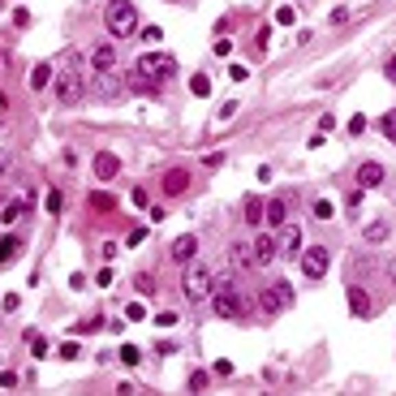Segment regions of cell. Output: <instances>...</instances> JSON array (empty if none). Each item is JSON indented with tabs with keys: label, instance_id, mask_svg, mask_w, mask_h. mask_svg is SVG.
Instances as JSON below:
<instances>
[{
	"label": "cell",
	"instance_id": "obj_29",
	"mask_svg": "<svg viewBox=\"0 0 396 396\" xmlns=\"http://www.w3.org/2000/svg\"><path fill=\"white\" fill-rule=\"evenodd\" d=\"M293 18H297L293 5H280V9H276V22H280V26H293Z\"/></svg>",
	"mask_w": 396,
	"mask_h": 396
},
{
	"label": "cell",
	"instance_id": "obj_8",
	"mask_svg": "<svg viewBox=\"0 0 396 396\" xmlns=\"http://www.w3.org/2000/svg\"><path fill=\"white\" fill-rule=\"evenodd\" d=\"M117 65H121V47L117 43H95L91 47V69L95 73H117Z\"/></svg>",
	"mask_w": 396,
	"mask_h": 396
},
{
	"label": "cell",
	"instance_id": "obj_11",
	"mask_svg": "<svg viewBox=\"0 0 396 396\" xmlns=\"http://www.w3.org/2000/svg\"><path fill=\"white\" fill-rule=\"evenodd\" d=\"M250 246H255V267H272V263H276V250H280V242H276L272 233H263L259 242H250Z\"/></svg>",
	"mask_w": 396,
	"mask_h": 396
},
{
	"label": "cell",
	"instance_id": "obj_13",
	"mask_svg": "<svg viewBox=\"0 0 396 396\" xmlns=\"http://www.w3.org/2000/svg\"><path fill=\"white\" fill-rule=\"evenodd\" d=\"M384 177H388V172H384V164H375V160H366V164L358 168V185H362V189L384 185Z\"/></svg>",
	"mask_w": 396,
	"mask_h": 396
},
{
	"label": "cell",
	"instance_id": "obj_40",
	"mask_svg": "<svg viewBox=\"0 0 396 396\" xmlns=\"http://www.w3.org/2000/svg\"><path fill=\"white\" fill-rule=\"evenodd\" d=\"M130 198H134V207H147V202H151V194H147V189H134Z\"/></svg>",
	"mask_w": 396,
	"mask_h": 396
},
{
	"label": "cell",
	"instance_id": "obj_14",
	"mask_svg": "<svg viewBox=\"0 0 396 396\" xmlns=\"http://www.w3.org/2000/svg\"><path fill=\"white\" fill-rule=\"evenodd\" d=\"M280 250H284V255H297V259H302V229H297V224H284L280 229Z\"/></svg>",
	"mask_w": 396,
	"mask_h": 396
},
{
	"label": "cell",
	"instance_id": "obj_3",
	"mask_svg": "<svg viewBox=\"0 0 396 396\" xmlns=\"http://www.w3.org/2000/svg\"><path fill=\"white\" fill-rule=\"evenodd\" d=\"M104 26H108V35L113 39H130L134 30H138V9H134V0H113L104 13Z\"/></svg>",
	"mask_w": 396,
	"mask_h": 396
},
{
	"label": "cell",
	"instance_id": "obj_32",
	"mask_svg": "<svg viewBox=\"0 0 396 396\" xmlns=\"http://www.w3.org/2000/svg\"><path fill=\"white\" fill-rule=\"evenodd\" d=\"M189 388H194V392L207 388V371H194V375H189Z\"/></svg>",
	"mask_w": 396,
	"mask_h": 396
},
{
	"label": "cell",
	"instance_id": "obj_37",
	"mask_svg": "<svg viewBox=\"0 0 396 396\" xmlns=\"http://www.w3.org/2000/svg\"><path fill=\"white\" fill-rule=\"evenodd\" d=\"M345 22H349V9H345V5L331 9V26H345Z\"/></svg>",
	"mask_w": 396,
	"mask_h": 396
},
{
	"label": "cell",
	"instance_id": "obj_4",
	"mask_svg": "<svg viewBox=\"0 0 396 396\" xmlns=\"http://www.w3.org/2000/svg\"><path fill=\"white\" fill-rule=\"evenodd\" d=\"M138 73H142V78H151V82H168V78L177 73V60L155 47V52H142V56H138Z\"/></svg>",
	"mask_w": 396,
	"mask_h": 396
},
{
	"label": "cell",
	"instance_id": "obj_41",
	"mask_svg": "<svg viewBox=\"0 0 396 396\" xmlns=\"http://www.w3.org/2000/svg\"><path fill=\"white\" fill-rule=\"evenodd\" d=\"M155 323H160V327H172V323H177V314L164 310V314H155Z\"/></svg>",
	"mask_w": 396,
	"mask_h": 396
},
{
	"label": "cell",
	"instance_id": "obj_39",
	"mask_svg": "<svg viewBox=\"0 0 396 396\" xmlns=\"http://www.w3.org/2000/svg\"><path fill=\"white\" fill-rule=\"evenodd\" d=\"M384 78H388V82H396V56L384 60Z\"/></svg>",
	"mask_w": 396,
	"mask_h": 396
},
{
	"label": "cell",
	"instance_id": "obj_21",
	"mask_svg": "<svg viewBox=\"0 0 396 396\" xmlns=\"http://www.w3.org/2000/svg\"><path fill=\"white\" fill-rule=\"evenodd\" d=\"M259 220H263V198L250 194V198H246V224H259Z\"/></svg>",
	"mask_w": 396,
	"mask_h": 396
},
{
	"label": "cell",
	"instance_id": "obj_22",
	"mask_svg": "<svg viewBox=\"0 0 396 396\" xmlns=\"http://www.w3.org/2000/svg\"><path fill=\"white\" fill-rule=\"evenodd\" d=\"M189 91H194L198 100H207V95H211V78H207V73H198L194 82H189Z\"/></svg>",
	"mask_w": 396,
	"mask_h": 396
},
{
	"label": "cell",
	"instance_id": "obj_10",
	"mask_svg": "<svg viewBox=\"0 0 396 396\" xmlns=\"http://www.w3.org/2000/svg\"><path fill=\"white\" fill-rule=\"evenodd\" d=\"M194 255H198V237L194 233H181L177 242L168 246V259L172 263H194Z\"/></svg>",
	"mask_w": 396,
	"mask_h": 396
},
{
	"label": "cell",
	"instance_id": "obj_23",
	"mask_svg": "<svg viewBox=\"0 0 396 396\" xmlns=\"http://www.w3.org/2000/svg\"><path fill=\"white\" fill-rule=\"evenodd\" d=\"M138 35H142V43H151V47H155V43L164 39V30H160V26H138Z\"/></svg>",
	"mask_w": 396,
	"mask_h": 396
},
{
	"label": "cell",
	"instance_id": "obj_42",
	"mask_svg": "<svg viewBox=\"0 0 396 396\" xmlns=\"http://www.w3.org/2000/svg\"><path fill=\"white\" fill-rule=\"evenodd\" d=\"M47 211H52V216L60 211V189H52V194H47Z\"/></svg>",
	"mask_w": 396,
	"mask_h": 396
},
{
	"label": "cell",
	"instance_id": "obj_30",
	"mask_svg": "<svg viewBox=\"0 0 396 396\" xmlns=\"http://www.w3.org/2000/svg\"><path fill=\"white\" fill-rule=\"evenodd\" d=\"M125 319H130V323H138V319H147V310H142V302H130V306H125Z\"/></svg>",
	"mask_w": 396,
	"mask_h": 396
},
{
	"label": "cell",
	"instance_id": "obj_47",
	"mask_svg": "<svg viewBox=\"0 0 396 396\" xmlns=\"http://www.w3.org/2000/svg\"><path fill=\"white\" fill-rule=\"evenodd\" d=\"M9 164H13V155H9V151H0V177L9 172Z\"/></svg>",
	"mask_w": 396,
	"mask_h": 396
},
{
	"label": "cell",
	"instance_id": "obj_26",
	"mask_svg": "<svg viewBox=\"0 0 396 396\" xmlns=\"http://www.w3.org/2000/svg\"><path fill=\"white\" fill-rule=\"evenodd\" d=\"M13 255H18V242L5 237V242H0V263H13Z\"/></svg>",
	"mask_w": 396,
	"mask_h": 396
},
{
	"label": "cell",
	"instance_id": "obj_12",
	"mask_svg": "<svg viewBox=\"0 0 396 396\" xmlns=\"http://www.w3.org/2000/svg\"><path fill=\"white\" fill-rule=\"evenodd\" d=\"M185 185H189V172H185V168H168V172H164V181H160V189H164L168 198L185 194Z\"/></svg>",
	"mask_w": 396,
	"mask_h": 396
},
{
	"label": "cell",
	"instance_id": "obj_35",
	"mask_svg": "<svg viewBox=\"0 0 396 396\" xmlns=\"http://www.w3.org/2000/svg\"><path fill=\"white\" fill-rule=\"evenodd\" d=\"M216 117H220V121H233V117H237V104H233V100H229V104H220V113H216Z\"/></svg>",
	"mask_w": 396,
	"mask_h": 396
},
{
	"label": "cell",
	"instance_id": "obj_24",
	"mask_svg": "<svg viewBox=\"0 0 396 396\" xmlns=\"http://www.w3.org/2000/svg\"><path fill=\"white\" fill-rule=\"evenodd\" d=\"M314 216H319V220H331V216H336V207H331V198H314Z\"/></svg>",
	"mask_w": 396,
	"mask_h": 396
},
{
	"label": "cell",
	"instance_id": "obj_6",
	"mask_svg": "<svg viewBox=\"0 0 396 396\" xmlns=\"http://www.w3.org/2000/svg\"><path fill=\"white\" fill-rule=\"evenodd\" d=\"M289 306H293V284L289 280H276V284H267V289H259V310L263 314H280Z\"/></svg>",
	"mask_w": 396,
	"mask_h": 396
},
{
	"label": "cell",
	"instance_id": "obj_9",
	"mask_svg": "<svg viewBox=\"0 0 396 396\" xmlns=\"http://www.w3.org/2000/svg\"><path fill=\"white\" fill-rule=\"evenodd\" d=\"M263 224L267 229H284V224H289V198H267L263 202Z\"/></svg>",
	"mask_w": 396,
	"mask_h": 396
},
{
	"label": "cell",
	"instance_id": "obj_17",
	"mask_svg": "<svg viewBox=\"0 0 396 396\" xmlns=\"http://www.w3.org/2000/svg\"><path fill=\"white\" fill-rule=\"evenodd\" d=\"M345 293H349V314H353V319H366V314H371V297H366V289L349 284Z\"/></svg>",
	"mask_w": 396,
	"mask_h": 396
},
{
	"label": "cell",
	"instance_id": "obj_15",
	"mask_svg": "<svg viewBox=\"0 0 396 396\" xmlns=\"http://www.w3.org/2000/svg\"><path fill=\"white\" fill-rule=\"evenodd\" d=\"M0 220H5V224H22V220H30V189H26L18 202H9V207L0 211Z\"/></svg>",
	"mask_w": 396,
	"mask_h": 396
},
{
	"label": "cell",
	"instance_id": "obj_19",
	"mask_svg": "<svg viewBox=\"0 0 396 396\" xmlns=\"http://www.w3.org/2000/svg\"><path fill=\"white\" fill-rule=\"evenodd\" d=\"M52 65H47V60H39V65L35 69H30V86H35V91H47V82H52Z\"/></svg>",
	"mask_w": 396,
	"mask_h": 396
},
{
	"label": "cell",
	"instance_id": "obj_36",
	"mask_svg": "<svg viewBox=\"0 0 396 396\" xmlns=\"http://www.w3.org/2000/svg\"><path fill=\"white\" fill-rule=\"evenodd\" d=\"M0 388H18V371H0Z\"/></svg>",
	"mask_w": 396,
	"mask_h": 396
},
{
	"label": "cell",
	"instance_id": "obj_18",
	"mask_svg": "<svg viewBox=\"0 0 396 396\" xmlns=\"http://www.w3.org/2000/svg\"><path fill=\"white\" fill-rule=\"evenodd\" d=\"M229 263L233 267H255V246H250V242H233L229 246Z\"/></svg>",
	"mask_w": 396,
	"mask_h": 396
},
{
	"label": "cell",
	"instance_id": "obj_38",
	"mask_svg": "<svg viewBox=\"0 0 396 396\" xmlns=\"http://www.w3.org/2000/svg\"><path fill=\"white\" fill-rule=\"evenodd\" d=\"M91 207H100V211H108V207H113V198H108V194H91Z\"/></svg>",
	"mask_w": 396,
	"mask_h": 396
},
{
	"label": "cell",
	"instance_id": "obj_45",
	"mask_svg": "<svg viewBox=\"0 0 396 396\" xmlns=\"http://www.w3.org/2000/svg\"><path fill=\"white\" fill-rule=\"evenodd\" d=\"M336 130V117H319V134H331Z\"/></svg>",
	"mask_w": 396,
	"mask_h": 396
},
{
	"label": "cell",
	"instance_id": "obj_5",
	"mask_svg": "<svg viewBox=\"0 0 396 396\" xmlns=\"http://www.w3.org/2000/svg\"><path fill=\"white\" fill-rule=\"evenodd\" d=\"M52 91H56V104L73 108V104L86 95V82H82V73H78V69H60V73L52 78Z\"/></svg>",
	"mask_w": 396,
	"mask_h": 396
},
{
	"label": "cell",
	"instance_id": "obj_2",
	"mask_svg": "<svg viewBox=\"0 0 396 396\" xmlns=\"http://www.w3.org/2000/svg\"><path fill=\"white\" fill-rule=\"evenodd\" d=\"M216 289V276H211V267H202V263H185V276H181V297L189 306L194 302H207Z\"/></svg>",
	"mask_w": 396,
	"mask_h": 396
},
{
	"label": "cell",
	"instance_id": "obj_25",
	"mask_svg": "<svg viewBox=\"0 0 396 396\" xmlns=\"http://www.w3.org/2000/svg\"><path fill=\"white\" fill-rule=\"evenodd\" d=\"M267 39H272V30L259 26V30H255V56H263V52H267Z\"/></svg>",
	"mask_w": 396,
	"mask_h": 396
},
{
	"label": "cell",
	"instance_id": "obj_27",
	"mask_svg": "<svg viewBox=\"0 0 396 396\" xmlns=\"http://www.w3.org/2000/svg\"><path fill=\"white\" fill-rule=\"evenodd\" d=\"M379 130H384V138H388V142H396V113H388L384 121H379Z\"/></svg>",
	"mask_w": 396,
	"mask_h": 396
},
{
	"label": "cell",
	"instance_id": "obj_43",
	"mask_svg": "<svg viewBox=\"0 0 396 396\" xmlns=\"http://www.w3.org/2000/svg\"><path fill=\"white\" fill-rule=\"evenodd\" d=\"M13 26H30V13L26 9H13Z\"/></svg>",
	"mask_w": 396,
	"mask_h": 396
},
{
	"label": "cell",
	"instance_id": "obj_44",
	"mask_svg": "<svg viewBox=\"0 0 396 396\" xmlns=\"http://www.w3.org/2000/svg\"><path fill=\"white\" fill-rule=\"evenodd\" d=\"M349 134H366V117H353L349 121Z\"/></svg>",
	"mask_w": 396,
	"mask_h": 396
},
{
	"label": "cell",
	"instance_id": "obj_33",
	"mask_svg": "<svg viewBox=\"0 0 396 396\" xmlns=\"http://www.w3.org/2000/svg\"><path fill=\"white\" fill-rule=\"evenodd\" d=\"M211 52H216V56H220V60H224V56H229V52H233V43H229V35H224V39H216V47H211Z\"/></svg>",
	"mask_w": 396,
	"mask_h": 396
},
{
	"label": "cell",
	"instance_id": "obj_46",
	"mask_svg": "<svg viewBox=\"0 0 396 396\" xmlns=\"http://www.w3.org/2000/svg\"><path fill=\"white\" fill-rule=\"evenodd\" d=\"M60 358H65V362H69V358H78V345H73V340H65V345H60Z\"/></svg>",
	"mask_w": 396,
	"mask_h": 396
},
{
	"label": "cell",
	"instance_id": "obj_28",
	"mask_svg": "<svg viewBox=\"0 0 396 396\" xmlns=\"http://www.w3.org/2000/svg\"><path fill=\"white\" fill-rule=\"evenodd\" d=\"M121 362H125V366H138V362H142V353L134 349V345H121Z\"/></svg>",
	"mask_w": 396,
	"mask_h": 396
},
{
	"label": "cell",
	"instance_id": "obj_1",
	"mask_svg": "<svg viewBox=\"0 0 396 396\" xmlns=\"http://www.w3.org/2000/svg\"><path fill=\"white\" fill-rule=\"evenodd\" d=\"M211 306L220 319H246L250 306L242 302V293H237V280L224 276V280H216V289H211Z\"/></svg>",
	"mask_w": 396,
	"mask_h": 396
},
{
	"label": "cell",
	"instance_id": "obj_20",
	"mask_svg": "<svg viewBox=\"0 0 396 396\" xmlns=\"http://www.w3.org/2000/svg\"><path fill=\"white\" fill-rule=\"evenodd\" d=\"M388 233H392L388 220H375V224H366V233H362V237H366V242L375 246V242H388Z\"/></svg>",
	"mask_w": 396,
	"mask_h": 396
},
{
	"label": "cell",
	"instance_id": "obj_16",
	"mask_svg": "<svg viewBox=\"0 0 396 396\" xmlns=\"http://www.w3.org/2000/svg\"><path fill=\"white\" fill-rule=\"evenodd\" d=\"M117 172H121V160H117L113 151H100V155H95V177H100V181H113Z\"/></svg>",
	"mask_w": 396,
	"mask_h": 396
},
{
	"label": "cell",
	"instance_id": "obj_7",
	"mask_svg": "<svg viewBox=\"0 0 396 396\" xmlns=\"http://www.w3.org/2000/svg\"><path fill=\"white\" fill-rule=\"evenodd\" d=\"M327 267H331L327 246H310V250H302V276H306V280H323Z\"/></svg>",
	"mask_w": 396,
	"mask_h": 396
},
{
	"label": "cell",
	"instance_id": "obj_31",
	"mask_svg": "<svg viewBox=\"0 0 396 396\" xmlns=\"http://www.w3.org/2000/svg\"><path fill=\"white\" fill-rule=\"evenodd\" d=\"M60 65H65V69H82V56H78V52H60Z\"/></svg>",
	"mask_w": 396,
	"mask_h": 396
},
{
	"label": "cell",
	"instance_id": "obj_34",
	"mask_svg": "<svg viewBox=\"0 0 396 396\" xmlns=\"http://www.w3.org/2000/svg\"><path fill=\"white\" fill-rule=\"evenodd\" d=\"M138 293L151 297V293H155V280H151V276H138Z\"/></svg>",
	"mask_w": 396,
	"mask_h": 396
}]
</instances>
